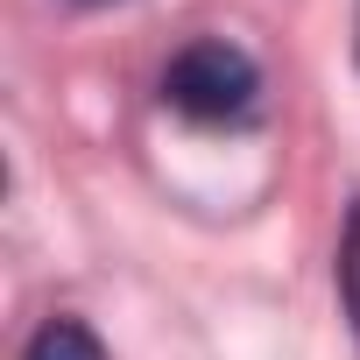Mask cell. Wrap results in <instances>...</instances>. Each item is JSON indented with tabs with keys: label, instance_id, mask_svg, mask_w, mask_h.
I'll return each instance as SVG.
<instances>
[{
	"label": "cell",
	"instance_id": "6da1fadb",
	"mask_svg": "<svg viewBox=\"0 0 360 360\" xmlns=\"http://www.w3.org/2000/svg\"><path fill=\"white\" fill-rule=\"evenodd\" d=\"M255 92H262V71L248 50H233L226 36H205L191 50H176L169 71H162V99L198 120V127H226V120H248L255 113Z\"/></svg>",
	"mask_w": 360,
	"mask_h": 360
},
{
	"label": "cell",
	"instance_id": "7a4b0ae2",
	"mask_svg": "<svg viewBox=\"0 0 360 360\" xmlns=\"http://www.w3.org/2000/svg\"><path fill=\"white\" fill-rule=\"evenodd\" d=\"M29 360H106V346H99V332L85 318H50L29 339Z\"/></svg>",
	"mask_w": 360,
	"mask_h": 360
},
{
	"label": "cell",
	"instance_id": "3957f363",
	"mask_svg": "<svg viewBox=\"0 0 360 360\" xmlns=\"http://www.w3.org/2000/svg\"><path fill=\"white\" fill-rule=\"evenodd\" d=\"M339 297H346V318L360 332V205L346 212V233H339Z\"/></svg>",
	"mask_w": 360,
	"mask_h": 360
},
{
	"label": "cell",
	"instance_id": "277c9868",
	"mask_svg": "<svg viewBox=\"0 0 360 360\" xmlns=\"http://www.w3.org/2000/svg\"><path fill=\"white\" fill-rule=\"evenodd\" d=\"M85 8H92V0H85Z\"/></svg>",
	"mask_w": 360,
	"mask_h": 360
}]
</instances>
